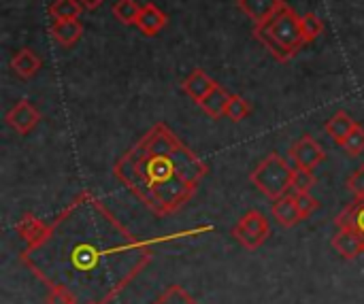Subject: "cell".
<instances>
[{
	"label": "cell",
	"instance_id": "obj_21",
	"mask_svg": "<svg viewBox=\"0 0 364 304\" xmlns=\"http://www.w3.org/2000/svg\"><path fill=\"white\" fill-rule=\"evenodd\" d=\"M154 304H198L181 286H171L166 288L156 300Z\"/></svg>",
	"mask_w": 364,
	"mask_h": 304
},
{
	"label": "cell",
	"instance_id": "obj_22",
	"mask_svg": "<svg viewBox=\"0 0 364 304\" xmlns=\"http://www.w3.org/2000/svg\"><path fill=\"white\" fill-rule=\"evenodd\" d=\"M341 147H343V151L348 153V156H352V158H356V156H360L364 151V128L360 124H356L354 126V130L348 134V139L341 143Z\"/></svg>",
	"mask_w": 364,
	"mask_h": 304
},
{
	"label": "cell",
	"instance_id": "obj_9",
	"mask_svg": "<svg viewBox=\"0 0 364 304\" xmlns=\"http://www.w3.org/2000/svg\"><path fill=\"white\" fill-rule=\"evenodd\" d=\"M271 213H273L275 222L279 226H284V228H294V226H299L303 222L301 211L296 207V198H294L292 192L286 194V196H282V198H277V200H273Z\"/></svg>",
	"mask_w": 364,
	"mask_h": 304
},
{
	"label": "cell",
	"instance_id": "obj_8",
	"mask_svg": "<svg viewBox=\"0 0 364 304\" xmlns=\"http://www.w3.org/2000/svg\"><path fill=\"white\" fill-rule=\"evenodd\" d=\"M284 6V0H237V9L254 21V26L267 21Z\"/></svg>",
	"mask_w": 364,
	"mask_h": 304
},
{
	"label": "cell",
	"instance_id": "obj_1",
	"mask_svg": "<svg viewBox=\"0 0 364 304\" xmlns=\"http://www.w3.org/2000/svg\"><path fill=\"white\" fill-rule=\"evenodd\" d=\"M113 175L154 215L168 217L194 198L209 166L166 124H156L115 162Z\"/></svg>",
	"mask_w": 364,
	"mask_h": 304
},
{
	"label": "cell",
	"instance_id": "obj_19",
	"mask_svg": "<svg viewBox=\"0 0 364 304\" xmlns=\"http://www.w3.org/2000/svg\"><path fill=\"white\" fill-rule=\"evenodd\" d=\"M318 179L314 175V170H307V168H294L292 173V185H290V192L292 194H299V192H311L316 188Z\"/></svg>",
	"mask_w": 364,
	"mask_h": 304
},
{
	"label": "cell",
	"instance_id": "obj_27",
	"mask_svg": "<svg viewBox=\"0 0 364 304\" xmlns=\"http://www.w3.org/2000/svg\"><path fill=\"white\" fill-rule=\"evenodd\" d=\"M81 4H83V9H87V11H96L105 0H79Z\"/></svg>",
	"mask_w": 364,
	"mask_h": 304
},
{
	"label": "cell",
	"instance_id": "obj_20",
	"mask_svg": "<svg viewBox=\"0 0 364 304\" xmlns=\"http://www.w3.org/2000/svg\"><path fill=\"white\" fill-rule=\"evenodd\" d=\"M301 30H303L305 40L311 43V40H316L324 32V23H322V19L314 11H309V13L301 15Z\"/></svg>",
	"mask_w": 364,
	"mask_h": 304
},
{
	"label": "cell",
	"instance_id": "obj_23",
	"mask_svg": "<svg viewBox=\"0 0 364 304\" xmlns=\"http://www.w3.org/2000/svg\"><path fill=\"white\" fill-rule=\"evenodd\" d=\"M252 113V107H250V102L245 100V98H241V96H230V100H228V109H226V117L230 119V121H243L247 115Z\"/></svg>",
	"mask_w": 364,
	"mask_h": 304
},
{
	"label": "cell",
	"instance_id": "obj_7",
	"mask_svg": "<svg viewBox=\"0 0 364 304\" xmlns=\"http://www.w3.org/2000/svg\"><path fill=\"white\" fill-rule=\"evenodd\" d=\"M331 245L343 260H356L364 256L363 237L354 228H337V234L333 237Z\"/></svg>",
	"mask_w": 364,
	"mask_h": 304
},
{
	"label": "cell",
	"instance_id": "obj_16",
	"mask_svg": "<svg viewBox=\"0 0 364 304\" xmlns=\"http://www.w3.org/2000/svg\"><path fill=\"white\" fill-rule=\"evenodd\" d=\"M335 226L337 228H354L364 241V200H354V205H350L341 215H337Z\"/></svg>",
	"mask_w": 364,
	"mask_h": 304
},
{
	"label": "cell",
	"instance_id": "obj_17",
	"mask_svg": "<svg viewBox=\"0 0 364 304\" xmlns=\"http://www.w3.org/2000/svg\"><path fill=\"white\" fill-rule=\"evenodd\" d=\"M81 11H83V4L79 0H53L49 4V17H53V21L77 19Z\"/></svg>",
	"mask_w": 364,
	"mask_h": 304
},
{
	"label": "cell",
	"instance_id": "obj_5",
	"mask_svg": "<svg viewBox=\"0 0 364 304\" xmlns=\"http://www.w3.org/2000/svg\"><path fill=\"white\" fill-rule=\"evenodd\" d=\"M290 158L294 160V164H296L299 168L314 170L316 166H320V164L326 160V153H324V149L320 147V143H318L314 136L305 134V136H301V139L292 145Z\"/></svg>",
	"mask_w": 364,
	"mask_h": 304
},
{
	"label": "cell",
	"instance_id": "obj_26",
	"mask_svg": "<svg viewBox=\"0 0 364 304\" xmlns=\"http://www.w3.org/2000/svg\"><path fill=\"white\" fill-rule=\"evenodd\" d=\"M346 188L354 196V200H364V164H360L346 181Z\"/></svg>",
	"mask_w": 364,
	"mask_h": 304
},
{
	"label": "cell",
	"instance_id": "obj_11",
	"mask_svg": "<svg viewBox=\"0 0 364 304\" xmlns=\"http://www.w3.org/2000/svg\"><path fill=\"white\" fill-rule=\"evenodd\" d=\"M41 66H43V60L28 47L15 51L11 58V68L19 79H32L41 70Z\"/></svg>",
	"mask_w": 364,
	"mask_h": 304
},
{
	"label": "cell",
	"instance_id": "obj_12",
	"mask_svg": "<svg viewBox=\"0 0 364 304\" xmlns=\"http://www.w3.org/2000/svg\"><path fill=\"white\" fill-rule=\"evenodd\" d=\"M218 83L209 77V75H205L200 68H196L186 81H183V92L196 102V104H200L205 98H207V94L215 87Z\"/></svg>",
	"mask_w": 364,
	"mask_h": 304
},
{
	"label": "cell",
	"instance_id": "obj_18",
	"mask_svg": "<svg viewBox=\"0 0 364 304\" xmlns=\"http://www.w3.org/2000/svg\"><path fill=\"white\" fill-rule=\"evenodd\" d=\"M141 13V6L136 4V0H117L113 4V15L119 23L124 26H132L136 23V17Z\"/></svg>",
	"mask_w": 364,
	"mask_h": 304
},
{
	"label": "cell",
	"instance_id": "obj_10",
	"mask_svg": "<svg viewBox=\"0 0 364 304\" xmlns=\"http://www.w3.org/2000/svg\"><path fill=\"white\" fill-rule=\"evenodd\" d=\"M166 23H168V17H166L156 4L147 2V4L141 6V13H139L134 26H136L145 36H156Z\"/></svg>",
	"mask_w": 364,
	"mask_h": 304
},
{
	"label": "cell",
	"instance_id": "obj_6",
	"mask_svg": "<svg viewBox=\"0 0 364 304\" xmlns=\"http://www.w3.org/2000/svg\"><path fill=\"white\" fill-rule=\"evenodd\" d=\"M6 124L17 132V134H30L36 124L41 121V113L38 109L30 102V100H19L17 104H13L6 113Z\"/></svg>",
	"mask_w": 364,
	"mask_h": 304
},
{
	"label": "cell",
	"instance_id": "obj_13",
	"mask_svg": "<svg viewBox=\"0 0 364 304\" xmlns=\"http://www.w3.org/2000/svg\"><path fill=\"white\" fill-rule=\"evenodd\" d=\"M230 96H232V94H228L222 85H215L198 107H200V109L205 111V115H209L211 119H222V117H226V109H228Z\"/></svg>",
	"mask_w": 364,
	"mask_h": 304
},
{
	"label": "cell",
	"instance_id": "obj_14",
	"mask_svg": "<svg viewBox=\"0 0 364 304\" xmlns=\"http://www.w3.org/2000/svg\"><path fill=\"white\" fill-rule=\"evenodd\" d=\"M51 36L62 45V47H73L81 34H83V26L79 23V19H68V21H53V26L49 28Z\"/></svg>",
	"mask_w": 364,
	"mask_h": 304
},
{
	"label": "cell",
	"instance_id": "obj_24",
	"mask_svg": "<svg viewBox=\"0 0 364 304\" xmlns=\"http://www.w3.org/2000/svg\"><path fill=\"white\" fill-rule=\"evenodd\" d=\"M47 304H77V294L68 290V286L55 283L47 294Z\"/></svg>",
	"mask_w": 364,
	"mask_h": 304
},
{
	"label": "cell",
	"instance_id": "obj_25",
	"mask_svg": "<svg viewBox=\"0 0 364 304\" xmlns=\"http://www.w3.org/2000/svg\"><path fill=\"white\" fill-rule=\"evenodd\" d=\"M294 198H296V207H299V211H301L303 222L309 219V217L320 209V202L311 196V192H299V194H294Z\"/></svg>",
	"mask_w": 364,
	"mask_h": 304
},
{
	"label": "cell",
	"instance_id": "obj_3",
	"mask_svg": "<svg viewBox=\"0 0 364 304\" xmlns=\"http://www.w3.org/2000/svg\"><path fill=\"white\" fill-rule=\"evenodd\" d=\"M292 173L294 168L290 166V162L286 158H282L279 153H269L250 175V181L254 188H258L267 198L277 200L286 194H290V185H292Z\"/></svg>",
	"mask_w": 364,
	"mask_h": 304
},
{
	"label": "cell",
	"instance_id": "obj_15",
	"mask_svg": "<svg viewBox=\"0 0 364 304\" xmlns=\"http://www.w3.org/2000/svg\"><path fill=\"white\" fill-rule=\"evenodd\" d=\"M354 126H356V121H354L346 111H337V113L326 121L324 130H326V134H328L337 145H341V143L348 139V134L354 130Z\"/></svg>",
	"mask_w": 364,
	"mask_h": 304
},
{
	"label": "cell",
	"instance_id": "obj_2",
	"mask_svg": "<svg viewBox=\"0 0 364 304\" xmlns=\"http://www.w3.org/2000/svg\"><path fill=\"white\" fill-rule=\"evenodd\" d=\"M254 36L279 62H290L303 49V45H307L301 30V15H296V11L286 2L267 21L254 26Z\"/></svg>",
	"mask_w": 364,
	"mask_h": 304
},
{
	"label": "cell",
	"instance_id": "obj_4",
	"mask_svg": "<svg viewBox=\"0 0 364 304\" xmlns=\"http://www.w3.org/2000/svg\"><path fill=\"white\" fill-rule=\"evenodd\" d=\"M271 234V224L269 219L258 211V209H252L247 211L232 228V237L239 245H243L245 249L250 251H256L260 249L267 239Z\"/></svg>",
	"mask_w": 364,
	"mask_h": 304
}]
</instances>
